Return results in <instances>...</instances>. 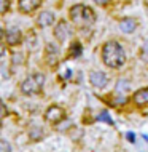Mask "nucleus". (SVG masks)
Instances as JSON below:
<instances>
[{"label":"nucleus","instance_id":"39448f33","mask_svg":"<svg viewBox=\"0 0 148 152\" xmlns=\"http://www.w3.org/2000/svg\"><path fill=\"white\" fill-rule=\"evenodd\" d=\"M89 83H91L94 88L102 90L108 85V77H107V74L102 72V71H92L89 74Z\"/></svg>","mask_w":148,"mask_h":152},{"label":"nucleus","instance_id":"393cba45","mask_svg":"<svg viewBox=\"0 0 148 152\" xmlns=\"http://www.w3.org/2000/svg\"><path fill=\"white\" fill-rule=\"evenodd\" d=\"M147 3H148V0H147Z\"/></svg>","mask_w":148,"mask_h":152},{"label":"nucleus","instance_id":"6e6552de","mask_svg":"<svg viewBox=\"0 0 148 152\" xmlns=\"http://www.w3.org/2000/svg\"><path fill=\"white\" fill-rule=\"evenodd\" d=\"M5 39H6V43L11 45V47H16V45L21 43L22 40V34L18 27H10L6 32H5Z\"/></svg>","mask_w":148,"mask_h":152},{"label":"nucleus","instance_id":"20e7f679","mask_svg":"<svg viewBox=\"0 0 148 152\" xmlns=\"http://www.w3.org/2000/svg\"><path fill=\"white\" fill-rule=\"evenodd\" d=\"M65 118V110L61 107V106H49V107L45 110V120L51 125H57Z\"/></svg>","mask_w":148,"mask_h":152},{"label":"nucleus","instance_id":"dca6fc26","mask_svg":"<svg viewBox=\"0 0 148 152\" xmlns=\"http://www.w3.org/2000/svg\"><path fill=\"white\" fill-rule=\"evenodd\" d=\"M140 59L143 61V63H148V40L143 42L142 48H140Z\"/></svg>","mask_w":148,"mask_h":152},{"label":"nucleus","instance_id":"4be33fe9","mask_svg":"<svg viewBox=\"0 0 148 152\" xmlns=\"http://www.w3.org/2000/svg\"><path fill=\"white\" fill-rule=\"evenodd\" d=\"M94 3H97V5H100V7H104V5H108L112 0H92Z\"/></svg>","mask_w":148,"mask_h":152},{"label":"nucleus","instance_id":"0eeeda50","mask_svg":"<svg viewBox=\"0 0 148 152\" xmlns=\"http://www.w3.org/2000/svg\"><path fill=\"white\" fill-rule=\"evenodd\" d=\"M45 59H46V64L51 66V67H56L57 61H59V51H57V47L54 43H48L46 50H45Z\"/></svg>","mask_w":148,"mask_h":152},{"label":"nucleus","instance_id":"2eb2a0df","mask_svg":"<svg viewBox=\"0 0 148 152\" xmlns=\"http://www.w3.org/2000/svg\"><path fill=\"white\" fill-rule=\"evenodd\" d=\"M127 90H129V83H127V80L120 79L116 82V87H115L116 94H124V93H127Z\"/></svg>","mask_w":148,"mask_h":152},{"label":"nucleus","instance_id":"f8f14e48","mask_svg":"<svg viewBox=\"0 0 148 152\" xmlns=\"http://www.w3.org/2000/svg\"><path fill=\"white\" fill-rule=\"evenodd\" d=\"M53 23H54V15H53L51 11H42V13L38 15V18H37V24H38L40 27H48V26H51Z\"/></svg>","mask_w":148,"mask_h":152},{"label":"nucleus","instance_id":"f257e3e1","mask_svg":"<svg viewBox=\"0 0 148 152\" xmlns=\"http://www.w3.org/2000/svg\"><path fill=\"white\" fill-rule=\"evenodd\" d=\"M102 61L110 69H120L126 63V51L116 40H108L102 47Z\"/></svg>","mask_w":148,"mask_h":152},{"label":"nucleus","instance_id":"5701e85b","mask_svg":"<svg viewBox=\"0 0 148 152\" xmlns=\"http://www.w3.org/2000/svg\"><path fill=\"white\" fill-rule=\"evenodd\" d=\"M5 51H6V50H5V47H3L2 43H0V59L3 58V55H5Z\"/></svg>","mask_w":148,"mask_h":152},{"label":"nucleus","instance_id":"423d86ee","mask_svg":"<svg viewBox=\"0 0 148 152\" xmlns=\"http://www.w3.org/2000/svg\"><path fill=\"white\" fill-rule=\"evenodd\" d=\"M72 35V29H70V24H69L67 21H59L56 24L54 27V37L59 42H65V40L69 39V37Z\"/></svg>","mask_w":148,"mask_h":152},{"label":"nucleus","instance_id":"412c9836","mask_svg":"<svg viewBox=\"0 0 148 152\" xmlns=\"http://www.w3.org/2000/svg\"><path fill=\"white\" fill-rule=\"evenodd\" d=\"M126 139H129V142H132V144H134V142H135V134L132 133V131H127V133H126Z\"/></svg>","mask_w":148,"mask_h":152},{"label":"nucleus","instance_id":"9d476101","mask_svg":"<svg viewBox=\"0 0 148 152\" xmlns=\"http://www.w3.org/2000/svg\"><path fill=\"white\" fill-rule=\"evenodd\" d=\"M132 101H134L135 106H139V107L148 106V87L137 90V91L132 94Z\"/></svg>","mask_w":148,"mask_h":152},{"label":"nucleus","instance_id":"4468645a","mask_svg":"<svg viewBox=\"0 0 148 152\" xmlns=\"http://www.w3.org/2000/svg\"><path fill=\"white\" fill-rule=\"evenodd\" d=\"M81 53H83L81 43L80 42H73L70 45V48H69V58H78V56H81Z\"/></svg>","mask_w":148,"mask_h":152},{"label":"nucleus","instance_id":"f03ea898","mask_svg":"<svg viewBox=\"0 0 148 152\" xmlns=\"http://www.w3.org/2000/svg\"><path fill=\"white\" fill-rule=\"evenodd\" d=\"M70 19L78 27H89L96 23V13L92 11V8L78 3L70 8Z\"/></svg>","mask_w":148,"mask_h":152},{"label":"nucleus","instance_id":"b1692460","mask_svg":"<svg viewBox=\"0 0 148 152\" xmlns=\"http://www.w3.org/2000/svg\"><path fill=\"white\" fill-rule=\"evenodd\" d=\"M3 37H5V32H3V29H0V40H2Z\"/></svg>","mask_w":148,"mask_h":152},{"label":"nucleus","instance_id":"7ed1b4c3","mask_svg":"<svg viewBox=\"0 0 148 152\" xmlns=\"http://www.w3.org/2000/svg\"><path fill=\"white\" fill-rule=\"evenodd\" d=\"M43 85H45V75L42 72H34V74H30V75H27L26 79L21 82L19 90H21L22 94L32 96V94H38L42 91Z\"/></svg>","mask_w":148,"mask_h":152},{"label":"nucleus","instance_id":"aec40b11","mask_svg":"<svg viewBox=\"0 0 148 152\" xmlns=\"http://www.w3.org/2000/svg\"><path fill=\"white\" fill-rule=\"evenodd\" d=\"M10 8V0H0V13H6Z\"/></svg>","mask_w":148,"mask_h":152},{"label":"nucleus","instance_id":"6ab92c4d","mask_svg":"<svg viewBox=\"0 0 148 152\" xmlns=\"http://www.w3.org/2000/svg\"><path fill=\"white\" fill-rule=\"evenodd\" d=\"M6 115H8V109H6L5 102L0 99V120H2V118H5Z\"/></svg>","mask_w":148,"mask_h":152},{"label":"nucleus","instance_id":"1a4fd4ad","mask_svg":"<svg viewBox=\"0 0 148 152\" xmlns=\"http://www.w3.org/2000/svg\"><path fill=\"white\" fill-rule=\"evenodd\" d=\"M42 5V0H19L18 8L21 13H32Z\"/></svg>","mask_w":148,"mask_h":152},{"label":"nucleus","instance_id":"f3484780","mask_svg":"<svg viewBox=\"0 0 148 152\" xmlns=\"http://www.w3.org/2000/svg\"><path fill=\"white\" fill-rule=\"evenodd\" d=\"M99 120H100V122H105V123H108V125H115V122L112 120V117H110V115H108V112H105V110H104V112L99 114Z\"/></svg>","mask_w":148,"mask_h":152},{"label":"nucleus","instance_id":"ddd939ff","mask_svg":"<svg viewBox=\"0 0 148 152\" xmlns=\"http://www.w3.org/2000/svg\"><path fill=\"white\" fill-rule=\"evenodd\" d=\"M29 138H30V141H42L45 138V130L42 126H32L29 130Z\"/></svg>","mask_w":148,"mask_h":152},{"label":"nucleus","instance_id":"a211bd4d","mask_svg":"<svg viewBox=\"0 0 148 152\" xmlns=\"http://www.w3.org/2000/svg\"><path fill=\"white\" fill-rule=\"evenodd\" d=\"M0 152H11L10 142L5 141V139H0Z\"/></svg>","mask_w":148,"mask_h":152},{"label":"nucleus","instance_id":"9b49d317","mask_svg":"<svg viewBox=\"0 0 148 152\" xmlns=\"http://www.w3.org/2000/svg\"><path fill=\"white\" fill-rule=\"evenodd\" d=\"M137 26H139V23H137V19H134V18H124V19H121V23H120V29H121V32H124V34H132V32L137 29Z\"/></svg>","mask_w":148,"mask_h":152}]
</instances>
